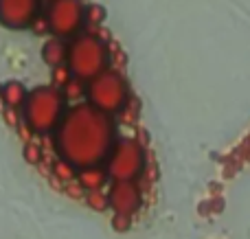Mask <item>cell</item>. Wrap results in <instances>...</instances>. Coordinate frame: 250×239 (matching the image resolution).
Segmentation results:
<instances>
[{"instance_id": "obj_12", "label": "cell", "mask_w": 250, "mask_h": 239, "mask_svg": "<svg viewBox=\"0 0 250 239\" xmlns=\"http://www.w3.org/2000/svg\"><path fill=\"white\" fill-rule=\"evenodd\" d=\"M53 174H55V180H62L64 184L77 178V171H75V167L68 165L66 160H57L55 165H53Z\"/></svg>"}, {"instance_id": "obj_13", "label": "cell", "mask_w": 250, "mask_h": 239, "mask_svg": "<svg viewBox=\"0 0 250 239\" xmlns=\"http://www.w3.org/2000/svg\"><path fill=\"white\" fill-rule=\"evenodd\" d=\"M24 158L31 165H40V162L44 160V149H42V145L35 140V136L31 143H24Z\"/></svg>"}, {"instance_id": "obj_1", "label": "cell", "mask_w": 250, "mask_h": 239, "mask_svg": "<svg viewBox=\"0 0 250 239\" xmlns=\"http://www.w3.org/2000/svg\"><path fill=\"white\" fill-rule=\"evenodd\" d=\"M55 147L60 152V160H66L77 171L99 167L114 149L112 119L90 103L73 105L57 125Z\"/></svg>"}, {"instance_id": "obj_9", "label": "cell", "mask_w": 250, "mask_h": 239, "mask_svg": "<svg viewBox=\"0 0 250 239\" xmlns=\"http://www.w3.org/2000/svg\"><path fill=\"white\" fill-rule=\"evenodd\" d=\"M75 180H77L79 187H82L86 193L101 191V187L108 182V171H105L101 165L99 167H88V169H79Z\"/></svg>"}, {"instance_id": "obj_4", "label": "cell", "mask_w": 250, "mask_h": 239, "mask_svg": "<svg viewBox=\"0 0 250 239\" xmlns=\"http://www.w3.org/2000/svg\"><path fill=\"white\" fill-rule=\"evenodd\" d=\"M90 105L105 114L119 112L127 101V83L117 70H104L86 88Z\"/></svg>"}, {"instance_id": "obj_15", "label": "cell", "mask_w": 250, "mask_h": 239, "mask_svg": "<svg viewBox=\"0 0 250 239\" xmlns=\"http://www.w3.org/2000/svg\"><path fill=\"white\" fill-rule=\"evenodd\" d=\"M83 92H86V90H83V81H82V79L70 77V81L64 86V92H62V95H64V99L75 101V99H79Z\"/></svg>"}, {"instance_id": "obj_10", "label": "cell", "mask_w": 250, "mask_h": 239, "mask_svg": "<svg viewBox=\"0 0 250 239\" xmlns=\"http://www.w3.org/2000/svg\"><path fill=\"white\" fill-rule=\"evenodd\" d=\"M42 57L51 68H57V66L66 64V57H68V44L62 38H51L44 42L42 46Z\"/></svg>"}, {"instance_id": "obj_6", "label": "cell", "mask_w": 250, "mask_h": 239, "mask_svg": "<svg viewBox=\"0 0 250 239\" xmlns=\"http://www.w3.org/2000/svg\"><path fill=\"white\" fill-rule=\"evenodd\" d=\"M46 20L55 38H70L83 24V4L82 0H53L48 7Z\"/></svg>"}, {"instance_id": "obj_7", "label": "cell", "mask_w": 250, "mask_h": 239, "mask_svg": "<svg viewBox=\"0 0 250 239\" xmlns=\"http://www.w3.org/2000/svg\"><path fill=\"white\" fill-rule=\"evenodd\" d=\"M141 191L134 182H112V187L108 191V204L114 211V215L132 218L141 209Z\"/></svg>"}, {"instance_id": "obj_5", "label": "cell", "mask_w": 250, "mask_h": 239, "mask_svg": "<svg viewBox=\"0 0 250 239\" xmlns=\"http://www.w3.org/2000/svg\"><path fill=\"white\" fill-rule=\"evenodd\" d=\"M145 169V149L136 140H119L105 160V171L112 182H134Z\"/></svg>"}, {"instance_id": "obj_21", "label": "cell", "mask_w": 250, "mask_h": 239, "mask_svg": "<svg viewBox=\"0 0 250 239\" xmlns=\"http://www.w3.org/2000/svg\"><path fill=\"white\" fill-rule=\"evenodd\" d=\"M0 92H2V86H0Z\"/></svg>"}, {"instance_id": "obj_19", "label": "cell", "mask_w": 250, "mask_h": 239, "mask_svg": "<svg viewBox=\"0 0 250 239\" xmlns=\"http://www.w3.org/2000/svg\"><path fill=\"white\" fill-rule=\"evenodd\" d=\"M2 114H4V121L9 123V125L13 127V130H18V125H20V114H18V110L16 108H4L2 110Z\"/></svg>"}, {"instance_id": "obj_18", "label": "cell", "mask_w": 250, "mask_h": 239, "mask_svg": "<svg viewBox=\"0 0 250 239\" xmlns=\"http://www.w3.org/2000/svg\"><path fill=\"white\" fill-rule=\"evenodd\" d=\"M31 29H33V33H38V35H44L46 31H51V26H48V20H46V16H35L33 20H31Z\"/></svg>"}, {"instance_id": "obj_16", "label": "cell", "mask_w": 250, "mask_h": 239, "mask_svg": "<svg viewBox=\"0 0 250 239\" xmlns=\"http://www.w3.org/2000/svg\"><path fill=\"white\" fill-rule=\"evenodd\" d=\"M105 18V11L104 7H99V4H90V7L83 9V20L90 22V24H101Z\"/></svg>"}, {"instance_id": "obj_14", "label": "cell", "mask_w": 250, "mask_h": 239, "mask_svg": "<svg viewBox=\"0 0 250 239\" xmlns=\"http://www.w3.org/2000/svg\"><path fill=\"white\" fill-rule=\"evenodd\" d=\"M86 202H88V206H90V209H95V211H105V209H110V204H108V193L90 191V193H86Z\"/></svg>"}, {"instance_id": "obj_17", "label": "cell", "mask_w": 250, "mask_h": 239, "mask_svg": "<svg viewBox=\"0 0 250 239\" xmlns=\"http://www.w3.org/2000/svg\"><path fill=\"white\" fill-rule=\"evenodd\" d=\"M70 70H68V66H57V68H53V83H55V88L60 86V88H64L66 83L70 81Z\"/></svg>"}, {"instance_id": "obj_20", "label": "cell", "mask_w": 250, "mask_h": 239, "mask_svg": "<svg viewBox=\"0 0 250 239\" xmlns=\"http://www.w3.org/2000/svg\"><path fill=\"white\" fill-rule=\"evenodd\" d=\"M112 226L117 228L119 233L127 231V228H129V218H123V215H114V218H112Z\"/></svg>"}, {"instance_id": "obj_11", "label": "cell", "mask_w": 250, "mask_h": 239, "mask_svg": "<svg viewBox=\"0 0 250 239\" xmlns=\"http://www.w3.org/2000/svg\"><path fill=\"white\" fill-rule=\"evenodd\" d=\"M0 97H2L4 101V108H20V105L26 103V97H29V92L24 90V86H22L20 81H9L2 86V92H0Z\"/></svg>"}, {"instance_id": "obj_8", "label": "cell", "mask_w": 250, "mask_h": 239, "mask_svg": "<svg viewBox=\"0 0 250 239\" xmlns=\"http://www.w3.org/2000/svg\"><path fill=\"white\" fill-rule=\"evenodd\" d=\"M38 13V0H0V22L9 29H24Z\"/></svg>"}, {"instance_id": "obj_3", "label": "cell", "mask_w": 250, "mask_h": 239, "mask_svg": "<svg viewBox=\"0 0 250 239\" xmlns=\"http://www.w3.org/2000/svg\"><path fill=\"white\" fill-rule=\"evenodd\" d=\"M68 70L75 79L92 81L97 75H101L108 64V46L97 35H77L68 44V57H66Z\"/></svg>"}, {"instance_id": "obj_2", "label": "cell", "mask_w": 250, "mask_h": 239, "mask_svg": "<svg viewBox=\"0 0 250 239\" xmlns=\"http://www.w3.org/2000/svg\"><path fill=\"white\" fill-rule=\"evenodd\" d=\"M64 95L55 86L35 88L29 92L24 103V123L31 127L33 134H48L57 130L64 117Z\"/></svg>"}]
</instances>
